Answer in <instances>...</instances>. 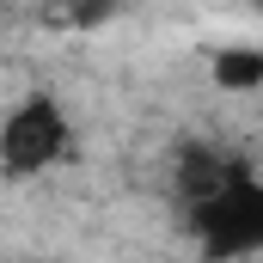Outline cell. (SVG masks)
<instances>
[{
  "label": "cell",
  "mask_w": 263,
  "mask_h": 263,
  "mask_svg": "<svg viewBox=\"0 0 263 263\" xmlns=\"http://www.w3.org/2000/svg\"><path fill=\"white\" fill-rule=\"evenodd\" d=\"M214 86L220 92H257L263 86V49H220L214 55Z\"/></svg>",
  "instance_id": "cell-3"
},
{
  "label": "cell",
  "mask_w": 263,
  "mask_h": 263,
  "mask_svg": "<svg viewBox=\"0 0 263 263\" xmlns=\"http://www.w3.org/2000/svg\"><path fill=\"white\" fill-rule=\"evenodd\" d=\"M62 153H67L62 104H55L49 92H31V98L6 117V129H0V172H6V178H37V172L55 165Z\"/></svg>",
  "instance_id": "cell-2"
},
{
  "label": "cell",
  "mask_w": 263,
  "mask_h": 263,
  "mask_svg": "<svg viewBox=\"0 0 263 263\" xmlns=\"http://www.w3.org/2000/svg\"><path fill=\"white\" fill-rule=\"evenodd\" d=\"M190 227H196L202 251L208 257H239V251H263V184L233 159L220 196L190 208Z\"/></svg>",
  "instance_id": "cell-1"
}]
</instances>
